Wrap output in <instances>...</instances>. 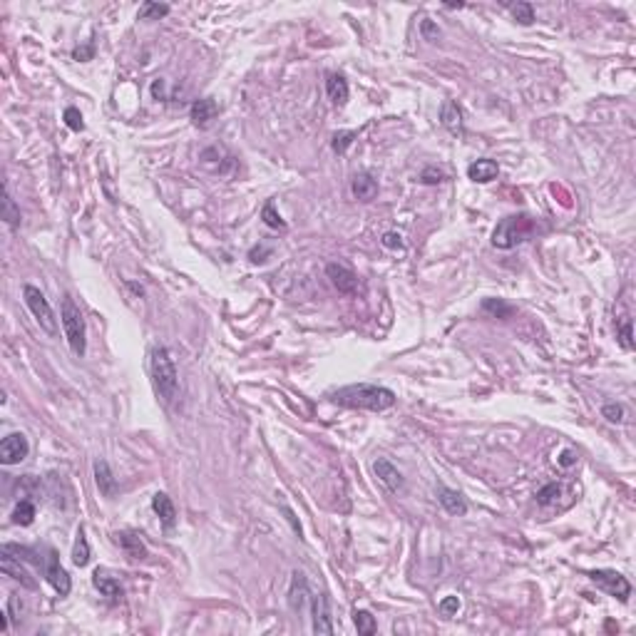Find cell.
Segmentation results:
<instances>
[{"label": "cell", "mask_w": 636, "mask_h": 636, "mask_svg": "<svg viewBox=\"0 0 636 636\" xmlns=\"http://www.w3.org/2000/svg\"><path fill=\"white\" fill-rule=\"evenodd\" d=\"M331 400L336 405H343V408H353V410H373V413H383V410L393 408L396 405V393L390 388L376 383H353V385H343L331 393Z\"/></svg>", "instance_id": "cell-1"}, {"label": "cell", "mask_w": 636, "mask_h": 636, "mask_svg": "<svg viewBox=\"0 0 636 636\" xmlns=\"http://www.w3.org/2000/svg\"><path fill=\"white\" fill-rule=\"evenodd\" d=\"M150 373L157 396L167 405H172L179 398V373H177L174 358L164 345H155L150 351Z\"/></svg>", "instance_id": "cell-2"}, {"label": "cell", "mask_w": 636, "mask_h": 636, "mask_svg": "<svg viewBox=\"0 0 636 636\" xmlns=\"http://www.w3.org/2000/svg\"><path fill=\"white\" fill-rule=\"evenodd\" d=\"M60 318H63V328H65V338L70 343V351L78 358L84 356L87 351V338H84V318L80 306L72 301L70 293L63 296V306H60Z\"/></svg>", "instance_id": "cell-3"}, {"label": "cell", "mask_w": 636, "mask_h": 636, "mask_svg": "<svg viewBox=\"0 0 636 636\" xmlns=\"http://www.w3.org/2000/svg\"><path fill=\"white\" fill-rule=\"evenodd\" d=\"M534 231V219L527 214L505 216V219L495 227L492 231V247L495 249H512L522 241H527Z\"/></svg>", "instance_id": "cell-4"}, {"label": "cell", "mask_w": 636, "mask_h": 636, "mask_svg": "<svg viewBox=\"0 0 636 636\" xmlns=\"http://www.w3.org/2000/svg\"><path fill=\"white\" fill-rule=\"evenodd\" d=\"M23 299H25V306L30 308V313H33V318L38 321L40 328L52 338L58 336V318H55V311H52L50 301L45 299V293L40 291L38 286L27 284L25 288H23Z\"/></svg>", "instance_id": "cell-5"}, {"label": "cell", "mask_w": 636, "mask_h": 636, "mask_svg": "<svg viewBox=\"0 0 636 636\" xmlns=\"http://www.w3.org/2000/svg\"><path fill=\"white\" fill-rule=\"evenodd\" d=\"M589 579L599 587V589L606 591L609 597H617L619 602H626V599L631 597L629 579L624 577V574H619V571H614V569H591Z\"/></svg>", "instance_id": "cell-6"}, {"label": "cell", "mask_w": 636, "mask_h": 636, "mask_svg": "<svg viewBox=\"0 0 636 636\" xmlns=\"http://www.w3.org/2000/svg\"><path fill=\"white\" fill-rule=\"evenodd\" d=\"M30 453V442L23 433H10L0 442V462L3 465H18L23 462Z\"/></svg>", "instance_id": "cell-7"}, {"label": "cell", "mask_w": 636, "mask_h": 636, "mask_svg": "<svg viewBox=\"0 0 636 636\" xmlns=\"http://www.w3.org/2000/svg\"><path fill=\"white\" fill-rule=\"evenodd\" d=\"M45 577H47V582L52 584V589L58 591L60 597H67L70 594V589H72V582H70V574L65 571V567L60 565V559H58V554L52 552H47V565H45Z\"/></svg>", "instance_id": "cell-8"}, {"label": "cell", "mask_w": 636, "mask_h": 636, "mask_svg": "<svg viewBox=\"0 0 636 636\" xmlns=\"http://www.w3.org/2000/svg\"><path fill=\"white\" fill-rule=\"evenodd\" d=\"M311 614H313V631L316 634H333V617H331V604L326 594H316L311 597Z\"/></svg>", "instance_id": "cell-9"}, {"label": "cell", "mask_w": 636, "mask_h": 636, "mask_svg": "<svg viewBox=\"0 0 636 636\" xmlns=\"http://www.w3.org/2000/svg\"><path fill=\"white\" fill-rule=\"evenodd\" d=\"M326 273H328L331 284L336 286L341 293H348V296H353V293H358V288H361V281H358V276L348 266H341V264H328V266H326Z\"/></svg>", "instance_id": "cell-10"}, {"label": "cell", "mask_w": 636, "mask_h": 636, "mask_svg": "<svg viewBox=\"0 0 636 636\" xmlns=\"http://www.w3.org/2000/svg\"><path fill=\"white\" fill-rule=\"evenodd\" d=\"M373 473H376L378 480L383 482L388 492H400L402 487H405L400 470H398L390 460H385V457H378V460L373 462Z\"/></svg>", "instance_id": "cell-11"}, {"label": "cell", "mask_w": 636, "mask_h": 636, "mask_svg": "<svg viewBox=\"0 0 636 636\" xmlns=\"http://www.w3.org/2000/svg\"><path fill=\"white\" fill-rule=\"evenodd\" d=\"M311 602V589H308V582L301 571H293L291 574V587H288V606L291 611L301 614L306 609V604Z\"/></svg>", "instance_id": "cell-12"}, {"label": "cell", "mask_w": 636, "mask_h": 636, "mask_svg": "<svg viewBox=\"0 0 636 636\" xmlns=\"http://www.w3.org/2000/svg\"><path fill=\"white\" fill-rule=\"evenodd\" d=\"M152 510H155V514L159 517V522H162L164 530H174L177 525V510H174V502H172V497L164 492H157L155 497H152Z\"/></svg>", "instance_id": "cell-13"}, {"label": "cell", "mask_w": 636, "mask_h": 636, "mask_svg": "<svg viewBox=\"0 0 636 636\" xmlns=\"http://www.w3.org/2000/svg\"><path fill=\"white\" fill-rule=\"evenodd\" d=\"M216 115H219V104H216L212 98L194 100L192 110H189V117H192V122H194L196 127H207Z\"/></svg>", "instance_id": "cell-14"}, {"label": "cell", "mask_w": 636, "mask_h": 636, "mask_svg": "<svg viewBox=\"0 0 636 636\" xmlns=\"http://www.w3.org/2000/svg\"><path fill=\"white\" fill-rule=\"evenodd\" d=\"M92 584H95V589H98L102 597L110 599V602H120V599H122V587H120V582L115 577H110L104 569H95Z\"/></svg>", "instance_id": "cell-15"}, {"label": "cell", "mask_w": 636, "mask_h": 636, "mask_svg": "<svg viewBox=\"0 0 636 636\" xmlns=\"http://www.w3.org/2000/svg\"><path fill=\"white\" fill-rule=\"evenodd\" d=\"M438 502L445 507V512L455 514V517H462V514L468 512V502L462 500V495L457 492V490H450V487H445V485L438 487Z\"/></svg>", "instance_id": "cell-16"}, {"label": "cell", "mask_w": 636, "mask_h": 636, "mask_svg": "<svg viewBox=\"0 0 636 636\" xmlns=\"http://www.w3.org/2000/svg\"><path fill=\"white\" fill-rule=\"evenodd\" d=\"M497 174H500V164L495 159H477L468 167V177L477 184L492 182V179H497Z\"/></svg>", "instance_id": "cell-17"}, {"label": "cell", "mask_w": 636, "mask_h": 636, "mask_svg": "<svg viewBox=\"0 0 636 636\" xmlns=\"http://www.w3.org/2000/svg\"><path fill=\"white\" fill-rule=\"evenodd\" d=\"M326 95L333 104H345L348 102V82L343 75L338 72H328L326 75Z\"/></svg>", "instance_id": "cell-18"}, {"label": "cell", "mask_w": 636, "mask_h": 636, "mask_svg": "<svg viewBox=\"0 0 636 636\" xmlns=\"http://www.w3.org/2000/svg\"><path fill=\"white\" fill-rule=\"evenodd\" d=\"M0 567H3V571H5L8 577H13V579H18L20 584L23 587H27V589H35V579L27 574V569H23L20 567V559H15V557H10V554H0Z\"/></svg>", "instance_id": "cell-19"}, {"label": "cell", "mask_w": 636, "mask_h": 636, "mask_svg": "<svg viewBox=\"0 0 636 636\" xmlns=\"http://www.w3.org/2000/svg\"><path fill=\"white\" fill-rule=\"evenodd\" d=\"M95 482H98L100 495H104V497H115V492H117V480H115L110 465H107L104 460L95 462Z\"/></svg>", "instance_id": "cell-20"}, {"label": "cell", "mask_w": 636, "mask_h": 636, "mask_svg": "<svg viewBox=\"0 0 636 636\" xmlns=\"http://www.w3.org/2000/svg\"><path fill=\"white\" fill-rule=\"evenodd\" d=\"M440 122H442V127L445 130H450V132H462V110H460V104L455 102V100H445L442 102V107H440Z\"/></svg>", "instance_id": "cell-21"}, {"label": "cell", "mask_w": 636, "mask_h": 636, "mask_svg": "<svg viewBox=\"0 0 636 636\" xmlns=\"http://www.w3.org/2000/svg\"><path fill=\"white\" fill-rule=\"evenodd\" d=\"M351 192H353V196H356V199L370 201L373 196L378 194V182L370 174H356V177H353Z\"/></svg>", "instance_id": "cell-22"}, {"label": "cell", "mask_w": 636, "mask_h": 636, "mask_svg": "<svg viewBox=\"0 0 636 636\" xmlns=\"http://www.w3.org/2000/svg\"><path fill=\"white\" fill-rule=\"evenodd\" d=\"M115 542H117L120 547H122L124 552L130 554L132 559H142L144 554H147V547H144V542L137 534L132 532H120L115 534Z\"/></svg>", "instance_id": "cell-23"}, {"label": "cell", "mask_w": 636, "mask_h": 636, "mask_svg": "<svg viewBox=\"0 0 636 636\" xmlns=\"http://www.w3.org/2000/svg\"><path fill=\"white\" fill-rule=\"evenodd\" d=\"M0 216L5 219V224L10 229L20 227V207L15 204L13 196H10V189H8V184H5V189H3V209H0Z\"/></svg>", "instance_id": "cell-24"}, {"label": "cell", "mask_w": 636, "mask_h": 636, "mask_svg": "<svg viewBox=\"0 0 636 636\" xmlns=\"http://www.w3.org/2000/svg\"><path fill=\"white\" fill-rule=\"evenodd\" d=\"M72 562L78 567H84L90 562V545H87V537H84V530L80 527L78 537H75V547H72Z\"/></svg>", "instance_id": "cell-25"}, {"label": "cell", "mask_w": 636, "mask_h": 636, "mask_svg": "<svg viewBox=\"0 0 636 636\" xmlns=\"http://www.w3.org/2000/svg\"><path fill=\"white\" fill-rule=\"evenodd\" d=\"M33 519H35V505L30 500H20L13 510V522L20 527H27L33 525Z\"/></svg>", "instance_id": "cell-26"}, {"label": "cell", "mask_w": 636, "mask_h": 636, "mask_svg": "<svg viewBox=\"0 0 636 636\" xmlns=\"http://www.w3.org/2000/svg\"><path fill=\"white\" fill-rule=\"evenodd\" d=\"M482 311H487L495 318H510L514 313V308L510 304H505L502 299H485L482 301Z\"/></svg>", "instance_id": "cell-27"}, {"label": "cell", "mask_w": 636, "mask_h": 636, "mask_svg": "<svg viewBox=\"0 0 636 636\" xmlns=\"http://www.w3.org/2000/svg\"><path fill=\"white\" fill-rule=\"evenodd\" d=\"M353 622H356L358 634H363V636L376 634V629H378L373 614H370V611H365V609H356V614H353Z\"/></svg>", "instance_id": "cell-28"}, {"label": "cell", "mask_w": 636, "mask_h": 636, "mask_svg": "<svg viewBox=\"0 0 636 636\" xmlns=\"http://www.w3.org/2000/svg\"><path fill=\"white\" fill-rule=\"evenodd\" d=\"M617 338L626 351H634V331H631V318L624 316L617 321Z\"/></svg>", "instance_id": "cell-29"}, {"label": "cell", "mask_w": 636, "mask_h": 636, "mask_svg": "<svg viewBox=\"0 0 636 636\" xmlns=\"http://www.w3.org/2000/svg\"><path fill=\"white\" fill-rule=\"evenodd\" d=\"M164 15H169V5H164V3H144L139 8V18L142 20H159Z\"/></svg>", "instance_id": "cell-30"}, {"label": "cell", "mask_w": 636, "mask_h": 636, "mask_svg": "<svg viewBox=\"0 0 636 636\" xmlns=\"http://www.w3.org/2000/svg\"><path fill=\"white\" fill-rule=\"evenodd\" d=\"M514 15V20H517L519 25H532L534 23V8L530 5V3H517V5L510 8Z\"/></svg>", "instance_id": "cell-31"}, {"label": "cell", "mask_w": 636, "mask_h": 636, "mask_svg": "<svg viewBox=\"0 0 636 636\" xmlns=\"http://www.w3.org/2000/svg\"><path fill=\"white\" fill-rule=\"evenodd\" d=\"M559 495H562V487L557 482H549V485H545L537 492V502L539 505H554L559 500Z\"/></svg>", "instance_id": "cell-32"}, {"label": "cell", "mask_w": 636, "mask_h": 636, "mask_svg": "<svg viewBox=\"0 0 636 636\" xmlns=\"http://www.w3.org/2000/svg\"><path fill=\"white\" fill-rule=\"evenodd\" d=\"M261 219H264V224L271 229H286V221L281 219L279 214H276V209H273V204L269 201L266 207H264V212H261Z\"/></svg>", "instance_id": "cell-33"}, {"label": "cell", "mask_w": 636, "mask_h": 636, "mask_svg": "<svg viewBox=\"0 0 636 636\" xmlns=\"http://www.w3.org/2000/svg\"><path fill=\"white\" fill-rule=\"evenodd\" d=\"M353 139H356V132H338V135H333V142H331L333 144V152L343 155Z\"/></svg>", "instance_id": "cell-34"}, {"label": "cell", "mask_w": 636, "mask_h": 636, "mask_svg": "<svg viewBox=\"0 0 636 636\" xmlns=\"http://www.w3.org/2000/svg\"><path fill=\"white\" fill-rule=\"evenodd\" d=\"M65 124L70 127L72 132H82L84 130L82 115H80L78 107H67V110H65Z\"/></svg>", "instance_id": "cell-35"}, {"label": "cell", "mask_w": 636, "mask_h": 636, "mask_svg": "<svg viewBox=\"0 0 636 636\" xmlns=\"http://www.w3.org/2000/svg\"><path fill=\"white\" fill-rule=\"evenodd\" d=\"M602 416L606 418L609 422H622L624 420V408L619 402H606L602 408Z\"/></svg>", "instance_id": "cell-36"}, {"label": "cell", "mask_w": 636, "mask_h": 636, "mask_svg": "<svg viewBox=\"0 0 636 636\" xmlns=\"http://www.w3.org/2000/svg\"><path fill=\"white\" fill-rule=\"evenodd\" d=\"M420 182L422 184H440V182H445V172H442V169H435V167L422 169Z\"/></svg>", "instance_id": "cell-37"}, {"label": "cell", "mask_w": 636, "mask_h": 636, "mask_svg": "<svg viewBox=\"0 0 636 636\" xmlns=\"http://www.w3.org/2000/svg\"><path fill=\"white\" fill-rule=\"evenodd\" d=\"M457 609H460V599H457V597H445L440 602V611L445 614V617H453V614H457Z\"/></svg>", "instance_id": "cell-38"}, {"label": "cell", "mask_w": 636, "mask_h": 636, "mask_svg": "<svg viewBox=\"0 0 636 636\" xmlns=\"http://www.w3.org/2000/svg\"><path fill=\"white\" fill-rule=\"evenodd\" d=\"M420 30H422V35H425V40H430V43H435V40L440 38V27L433 25L430 20H422V23H420Z\"/></svg>", "instance_id": "cell-39"}, {"label": "cell", "mask_w": 636, "mask_h": 636, "mask_svg": "<svg viewBox=\"0 0 636 636\" xmlns=\"http://www.w3.org/2000/svg\"><path fill=\"white\" fill-rule=\"evenodd\" d=\"M383 247L385 249H402L400 234H396V231H388V234H383Z\"/></svg>", "instance_id": "cell-40"}, {"label": "cell", "mask_w": 636, "mask_h": 636, "mask_svg": "<svg viewBox=\"0 0 636 636\" xmlns=\"http://www.w3.org/2000/svg\"><path fill=\"white\" fill-rule=\"evenodd\" d=\"M269 253H271L269 247H253L251 251H249V259H251L253 264H259V261H266L264 256H269Z\"/></svg>", "instance_id": "cell-41"}, {"label": "cell", "mask_w": 636, "mask_h": 636, "mask_svg": "<svg viewBox=\"0 0 636 636\" xmlns=\"http://www.w3.org/2000/svg\"><path fill=\"white\" fill-rule=\"evenodd\" d=\"M92 52H95V45H92V43H87L84 47H78V50L72 52V58H75V60H82V63H84V60H90V58H92Z\"/></svg>", "instance_id": "cell-42"}, {"label": "cell", "mask_w": 636, "mask_h": 636, "mask_svg": "<svg viewBox=\"0 0 636 636\" xmlns=\"http://www.w3.org/2000/svg\"><path fill=\"white\" fill-rule=\"evenodd\" d=\"M577 462V455L571 453V450H562V455H559V465L562 468H571Z\"/></svg>", "instance_id": "cell-43"}]
</instances>
